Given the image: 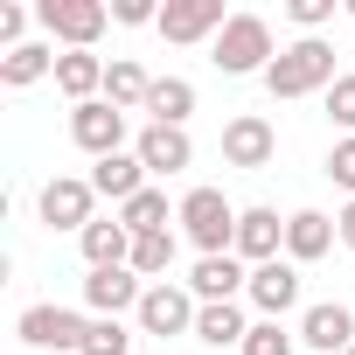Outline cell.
<instances>
[{"label": "cell", "instance_id": "cell-1", "mask_svg": "<svg viewBox=\"0 0 355 355\" xmlns=\"http://www.w3.org/2000/svg\"><path fill=\"white\" fill-rule=\"evenodd\" d=\"M265 91H272V98L334 91V49H327L320 35H300L293 49H279V56H272V70H265Z\"/></svg>", "mask_w": 355, "mask_h": 355}, {"label": "cell", "instance_id": "cell-2", "mask_svg": "<svg viewBox=\"0 0 355 355\" xmlns=\"http://www.w3.org/2000/svg\"><path fill=\"white\" fill-rule=\"evenodd\" d=\"M174 223L189 230V244L202 258H230L237 251V209L223 202V189H189L182 209H174Z\"/></svg>", "mask_w": 355, "mask_h": 355}, {"label": "cell", "instance_id": "cell-3", "mask_svg": "<svg viewBox=\"0 0 355 355\" xmlns=\"http://www.w3.org/2000/svg\"><path fill=\"white\" fill-rule=\"evenodd\" d=\"M223 77H265L272 70V21L265 15H230V28L216 35V56H209Z\"/></svg>", "mask_w": 355, "mask_h": 355}, {"label": "cell", "instance_id": "cell-4", "mask_svg": "<svg viewBox=\"0 0 355 355\" xmlns=\"http://www.w3.org/2000/svg\"><path fill=\"white\" fill-rule=\"evenodd\" d=\"M35 21H42L56 42H70V49H91V42L105 35L112 8H105V0H42V8H35Z\"/></svg>", "mask_w": 355, "mask_h": 355}, {"label": "cell", "instance_id": "cell-5", "mask_svg": "<svg viewBox=\"0 0 355 355\" xmlns=\"http://www.w3.org/2000/svg\"><path fill=\"white\" fill-rule=\"evenodd\" d=\"M196 313H202V300L182 293V286H167V279L146 286V300H139V327L160 334V341H167V334H196Z\"/></svg>", "mask_w": 355, "mask_h": 355}, {"label": "cell", "instance_id": "cell-6", "mask_svg": "<svg viewBox=\"0 0 355 355\" xmlns=\"http://www.w3.org/2000/svg\"><path fill=\"white\" fill-rule=\"evenodd\" d=\"M70 139H77L91 160H105V153H119V146H125V112H119V105H105V98H91V105H77V112H70Z\"/></svg>", "mask_w": 355, "mask_h": 355}, {"label": "cell", "instance_id": "cell-7", "mask_svg": "<svg viewBox=\"0 0 355 355\" xmlns=\"http://www.w3.org/2000/svg\"><path fill=\"white\" fill-rule=\"evenodd\" d=\"M153 28H160L167 42H202V35H223L230 15H223V0H167Z\"/></svg>", "mask_w": 355, "mask_h": 355}, {"label": "cell", "instance_id": "cell-8", "mask_svg": "<svg viewBox=\"0 0 355 355\" xmlns=\"http://www.w3.org/2000/svg\"><path fill=\"white\" fill-rule=\"evenodd\" d=\"M91 196H98L91 182H77V174H56V182L42 189V223H49V230H77V237H84V230L98 223V216H91Z\"/></svg>", "mask_w": 355, "mask_h": 355}, {"label": "cell", "instance_id": "cell-9", "mask_svg": "<svg viewBox=\"0 0 355 355\" xmlns=\"http://www.w3.org/2000/svg\"><path fill=\"white\" fill-rule=\"evenodd\" d=\"M84 300H91V313H98V320H119L125 306L139 313L146 286H139V272H132V265H112V272H91V279H84Z\"/></svg>", "mask_w": 355, "mask_h": 355}, {"label": "cell", "instance_id": "cell-10", "mask_svg": "<svg viewBox=\"0 0 355 355\" xmlns=\"http://www.w3.org/2000/svg\"><path fill=\"white\" fill-rule=\"evenodd\" d=\"M251 306L265 313V320H279L286 306H300V265L293 258H272V265H251Z\"/></svg>", "mask_w": 355, "mask_h": 355}, {"label": "cell", "instance_id": "cell-11", "mask_svg": "<svg viewBox=\"0 0 355 355\" xmlns=\"http://www.w3.org/2000/svg\"><path fill=\"white\" fill-rule=\"evenodd\" d=\"M15 334H21L28 348H84V334H91V320H77L70 306H28Z\"/></svg>", "mask_w": 355, "mask_h": 355}, {"label": "cell", "instance_id": "cell-12", "mask_svg": "<svg viewBox=\"0 0 355 355\" xmlns=\"http://www.w3.org/2000/svg\"><path fill=\"white\" fill-rule=\"evenodd\" d=\"M272 153H279V132H272L258 112H244V119L223 125V160H230V167H265Z\"/></svg>", "mask_w": 355, "mask_h": 355}, {"label": "cell", "instance_id": "cell-13", "mask_svg": "<svg viewBox=\"0 0 355 355\" xmlns=\"http://www.w3.org/2000/svg\"><path fill=\"white\" fill-rule=\"evenodd\" d=\"M300 341H306V348H320V355H348V348H355V313H348V306H334V300H320V306H306Z\"/></svg>", "mask_w": 355, "mask_h": 355}, {"label": "cell", "instance_id": "cell-14", "mask_svg": "<svg viewBox=\"0 0 355 355\" xmlns=\"http://www.w3.org/2000/svg\"><path fill=\"white\" fill-rule=\"evenodd\" d=\"M132 153L146 160V174H182L196 160V139H189V125H146Z\"/></svg>", "mask_w": 355, "mask_h": 355}, {"label": "cell", "instance_id": "cell-15", "mask_svg": "<svg viewBox=\"0 0 355 355\" xmlns=\"http://www.w3.org/2000/svg\"><path fill=\"white\" fill-rule=\"evenodd\" d=\"M334 237H341V230H334V216H320V209H293V216H286V258H293V265L327 258Z\"/></svg>", "mask_w": 355, "mask_h": 355}, {"label": "cell", "instance_id": "cell-16", "mask_svg": "<svg viewBox=\"0 0 355 355\" xmlns=\"http://www.w3.org/2000/svg\"><path fill=\"white\" fill-rule=\"evenodd\" d=\"M279 244H286V223H279V209H237V258H251V265H272V258H279Z\"/></svg>", "mask_w": 355, "mask_h": 355}, {"label": "cell", "instance_id": "cell-17", "mask_svg": "<svg viewBox=\"0 0 355 355\" xmlns=\"http://www.w3.org/2000/svg\"><path fill=\"white\" fill-rule=\"evenodd\" d=\"M244 286H251V272L237 265V251H230V258H202L196 279H189V293H196L202 306H223V300H237Z\"/></svg>", "mask_w": 355, "mask_h": 355}, {"label": "cell", "instance_id": "cell-18", "mask_svg": "<svg viewBox=\"0 0 355 355\" xmlns=\"http://www.w3.org/2000/svg\"><path fill=\"white\" fill-rule=\"evenodd\" d=\"M91 189H98V196H112V202L125 209V202L146 189V160H139V153H105V160L91 167Z\"/></svg>", "mask_w": 355, "mask_h": 355}, {"label": "cell", "instance_id": "cell-19", "mask_svg": "<svg viewBox=\"0 0 355 355\" xmlns=\"http://www.w3.org/2000/svg\"><path fill=\"white\" fill-rule=\"evenodd\" d=\"M56 91L77 98V105H91V91H105V63L91 49H63L56 56Z\"/></svg>", "mask_w": 355, "mask_h": 355}, {"label": "cell", "instance_id": "cell-20", "mask_svg": "<svg viewBox=\"0 0 355 355\" xmlns=\"http://www.w3.org/2000/svg\"><path fill=\"white\" fill-rule=\"evenodd\" d=\"M77 244H84L91 272H112V265H132V230H125L119 216H112V223H91V230H84Z\"/></svg>", "mask_w": 355, "mask_h": 355}, {"label": "cell", "instance_id": "cell-21", "mask_svg": "<svg viewBox=\"0 0 355 355\" xmlns=\"http://www.w3.org/2000/svg\"><path fill=\"white\" fill-rule=\"evenodd\" d=\"M146 91H153V77H146L132 56L105 63V105H119V112H146Z\"/></svg>", "mask_w": 355, "mask_h": 355}, {"label": "cell", "instance_id": "cell-22", "mask_svg": "<svg viewBox=\"0 0 355 355\" xmlns=\"http://www.w3.org/2000/svg\"><path fill=\"white\" fill-rule=\"evenodd\" d=\"M146 112H153V125H189V112H196V84H189V77H153Z\"/></svg>", "mask_w": 355, "mask_h": 355}, {"label": "cell", "instance_id": "cell-23", "mask_svg": "<svg viewBox=\"0 0 355 355\" xmlns=\"http://www.w3.org/2000/svg\"><path fill=\"white\" fill-rule=\"evenodd\" d=\"M42 77H56V56H49L42 42H21V49L0 56V84H8V91H28V84H42Z\"/></svg>", "mask_w": 355, "mask_h": 355}, {"label": "cell", "instance_id": "cell-24", "mask_svg": "<svg viewBox=\"0 0 355 355\" xmlns=\"http://www.w3.org/2000/svg\"><path fill=\"white\" fill-rule=\"evenodd\" d=\"M196 334H202L209 348H244L251 320L237 313V300H223V306H202V313H196Z\"/></svg>", "mask_w": 355, "mask_h": 355}, {"label": "cell", "instance_id": "cell-25", "mask_svg": "<svg viewBox=\"0 0 355 355\" xmlns=\"http://www.w3.org/2000/svg\"><path fill=\"white\" fill-rule=\"evenodd\" d=\"M119 223H125L132 237H160V230H167V196H160V189H139V196L119 209Z\"/></svg>", "mask_w": 355, "mask_h": 355}, {"label": "cell", "instance_id": "cell-26", "mask_svg": "<svg viewBox=\"0 0 355 355\" xmlns=\"http://www.w3.org/2000/svg\"><path fill=\"white\" fill-rule=\"evenodd\" d=\"M174 265V230H160V237H132V272L139 279H160Z\"/></svg>", "mask_w": 355, "mask_h": 355}, {"label": "cell", "instance_id": "cell-27", "mask_svg": "<svg viewBox=\"0 0 355 355\" xmlns=\"http://www.w3.org/2000/svg\"><path fill=\"white\" fill-rule=\"evenodd\" d=\"M125 348H132L125 320H91V334H84V348H77V355H125Z\"/></svg>", "mask_w": 355, "mask_h": 355}, {"label": "cell", "instance_id": "cell-28", "mask_svg": "<svg viewBox=\"0 0 355 355\" xmlns=\"http://www.w3.org/2000/svg\"><path fill=\"white\" fill-rule=\"evenodd\" d=\"M244 355H293V334H286L279 320H258V327L244 334Z\"/></svg>", "mask_w": 355, "mask_h": 355}, {"label": "cell", "instance_id": "cell-29", "mask_svg": "<svg viewBox=\"0 0 355 355\" xmlns=\"http://www.w3.org/2000/svg\"><path fill=\"white\" fill-rule=\"evenodd\" d=\"M327 119L355 139V77H334V91H327Z\"/></svg>", "mask_w": 355, "mask_h": 355}, {"label": "cell", "instance_id": "cell-30", "mask_svg": "<svg viewBox=\"0 0 355 355\" xmlns=\"http://www.w3.org/2000/svg\"><path fill=\"white\" fill-rule=\"evenodd\" d=\"M286 15H293V21H300V28L313 35V28H327V21H334V0H293Z\"/></svg>", "mask_w": 355, "mask_h": 355}, {"label": "cell", "instance_id": "cell-31", "mask_svg": "<svg viewBox=\"0 0 355 355\" xmlns=\"http://www.w3.org/2000/svg\"><path fill=\"white\" fill-rule=\"evenodd\" d=\"M327 174H334V189H348V196H355V139H341V146L327 153Z\"/></svg>", "mask_w": 355, "mask_h": 355}, {"label": "cell", "instance_id": "cell-32", "mask_svg": "<svg viewBox=\"0 0 355 355\" xmlns=\"http://www.w3.org/2000/svg\"><path fill=\"white\" fill-rule=\"evenodd\" d=\"M112 21L139 28V21H160V8H153V0H112Z\"/></svg>", "mask_w": 355, "mask_h": 355}, {"label": "cell", "instance_id": "cell-33", "mask_svg": "<svg viewBox=\"0 0 355 355\" xmlns=\"http://www.w3.org/2000/svg\"><path fill=\"white\" fill-rule=\"evenodd\" d=\"M21 28H28L21 8H0V42H8V49H21Z\"/></svg>", "mask_w": 355, "mask_h": 355}, {"label": "cell", "instance_id": "cell-34", "mask_svg": "<svg viewBox=\"0 0 355 355\" xmlns=\"http://www.w3.org/2000/svg\"><path fill=\"white\" fill-rule=\"evenodd\" d=\"M334 230H341V244H348V251H355V202H348V209H341V216H334Z\"/></svg>", "mask_w": 355, "mask_h": 355}, {"label": "cell", "instance_id": "cell-35", "mask_svg": "<svg viewBox=\"0 0 355 355\" xmlns=\"http://www.w3.org/2000/svg\"><path fill=\"white\" fill-rule=\"evenodd\" d=\"M348 355H355V348H348Z\"/></svg>", "mask_w": 355, "mask_h": 355}]
</instances>
